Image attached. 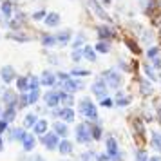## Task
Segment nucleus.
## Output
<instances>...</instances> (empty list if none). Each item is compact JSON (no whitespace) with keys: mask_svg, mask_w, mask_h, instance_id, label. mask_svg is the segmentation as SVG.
I'll use <instances>...</instances> for the list:
<instances>
[{"mask_svg":"<svg viewBox=\"0 0 161 161\" xmlns=\"http://www.w3.org/2000/svg\"><path fill=\"white\" fill-rule=\"evenodd\" d=\"M102 78L105 80L107 87L112 89V91L121 89L123 83H125V76H123L121 71H118V67H109V69H105V71L102 73Z\"/></svg>","mask_w":161,"mask_h":161,"instance_id":"1","label":"nucleus"},{"mask_svg":"<svg viewBox=\"0 0 161 161\" xmlns=\"http://www.w3.org/2000/svg\"><path fill=\"white\" fill-rule=\"evenodd\" d=\"M78 112L85 119H89V121H100L98 107H96V103H92V100L87 98V96H83L80 102H78Z\"/></svg>","mask_w":161,"mask_h":161,"instance_id":"2","label":"nucleus"},{"mask_svg":"<svg viewBox=\"0 0 161 161\" xmlns=\"http://www.w3.org/2000/svg\"><path fill=\"white\" fill-rule=\"evenodd\" d=\"M130 129H132V136H134V141L141 145L145 141V134H147V125L145 119L139 116H130Z\"/></svg>","mask_w":161,"mask_h":161,"instance_id":"3","label":"nucleus"},{"mask_svg":"<svg viewBox=\"0 0 161 161\" xmlns=\"http://www.w3.org/2000/svg\"><path fill=\"white\" fill-rule=\"evenodd\" d=\"M139 9L145 16L156 20V16H161V0H139Z\"/></svg>","mask_w":161,"mask_h":161,"instance_id":"4","label":"nucleus"},{"mask_svg":"<svg viewBox=\"0 0 161 161\" xmlns=\"http://www.w3.org/2000/svg\"><path fill=\"white\" fill-rule=\"evenodd\" d=\"M74 138L76 141L80 143V145H91L94 139H92V134H91V125L89 121H81V123L76 125V129H74Z\"/></svg>","mask_w":161,"mask_h":161,"instance_id":"5","label":"nucleus"},{"mask_svg":"<svg viewBox=\"0 0 161 161\" xmlns=\"http://www.w3.org/2000/svg\"><path fill=\"white\" fill-rule=\"evenodd\" d=\"M83 2H85V6L94 13L96 18L103 20L105 24H112V22H114V18H112L105 9H103V6H102V2H100V0H83Z\"/></svg>","mask_w":161,"mask_h":161,"instance_id":"6","label":"nucleus"},{"mask_svg":"<svg viewBox=\"0 0 161 161\" xmlns=\"http://www.w3.org/2000/svg\"><path fill=\"white\" fill-rule=\"evenodd\" d=\"M60 136L56 134V132H45L44 136H40V143H42V147H44L45 150H49V152H53V150H58V145H60Z\"/></svg>","mask_w":161,"mask_h":161,"instance_id":"7","label":"nucleus"},{"mask_svg":"<svg viewBox=\"0 0 161 161\" xmlns=\"http://www.w3.org/2000/svg\"><path fill=\"white\" fill-rule=\"evenodd\" d=\"M96 36H98V40L112 42V40L118 36V31H116V27L110 25V24H100V25H96Z\"/></svg>","mask_w":161,"mask_h":161,"instance_id":"8","label":"nucleus"},{"mask_svg":"<svg viewBox=\"0 0 161 161\" xmlns=\"http://www.w3.org/2000/svg\"><path fill=\"white\" fill-rule=\"evenodd\" d=\"M51 114L53 118L56 119V118H60L62 121H65V123H73L74 119H76V112H74L71 107H56V109H51Z\"/></svg>","mask_w":161,"mask_h":161,"instance_id":"9","label":"nucleus"},{"mask_svg":"<svg viewBox=\"0 0 161 161\" xmlns=\"http://www.w3.org/2000/svg\"><path fill=\"white\" fill-rule=\"evenodd\" d=\"M91 92H92L98 100L109 96V87H107V83H105V80H103L102 76H98V78L91 83Z\"/></svg>","mask_w":161,"mask_h":161,"instance_id":"10","label":"nucleus"},{"mask_svg":"<svg viewBox=\"0 0 161 161\" xmlns=\"http://www.w3.org/2000/svg\"><path fill=\"white\" fill-rule=\"evenodd\" d=\"M0 102L4 103L6 107H15L16 109V103H18V94H16L13 89L6 87L2 91V94H0Z\"/></svg>","mask_w":161,"mask_h":161,"instance_id":"11","label":"nucleus"},{"mask_svg":"<svg viewBox=\"0 0 161 161\" xmlns=\"http://www.w3.org/2000/svg\"><path fill=\"white\" fill-rule=\"evenodd\" d=\"M62 100H60V92L56 89H53V91H47L44 94V105L45 107H49V109H56Z\"/></svg>","mask_w":161,"mask_h":161,"instance_id":"12","label":"nucleus"},{"mask_svg":"<svg viewBox=\"0 0 161 161\" xmlns=\"http://www.w3.org/2000/svg\"><path fill=\"white\" fill-rule=\"evenodd\" d=\"M16 69L13 65H2L0 67V80L4 81L6 85L13 83V80H16Z\"/></svg>","mask_w":161,"mask_h":161,"instance_id":"13","label":"nucleus"},{"mask_svg":"<svg viewBox=\"0 0 161 161\" xmlns=\"http://www.w3.org/2000/svg\"><path fill=\"white\" fill-rule=\"evenodd\" d=\"M6 38H8V40H13V42H16V44H27V42L33 40V36H29L24 29H20V31H8V33H6Z\"/></svg>","mask_w":161,"mask_h":161,"instance_id":"14","label":"nucleus"},{"mask_svg":"<svg viewBox=\"0 0 161 161\" xmlns=\"http://www.w3.org/2000/svg\"><path fill=\"white\" fill-rule=\"evenodd\" d=\"M73 36H74V33H73V29H69V27L56 31V40H58V47H65V45H69L71 42H73Z\"/></svg>","mask_w":161,"mask_h":161,"instance_id":"15","label":"nucleus"},{"mask_svg":"<svg viewBox=\"0 0 161 161\" xmlns=\"http://www.w3.org/2000/svg\"><path fill=\"white\" fill-rule=\"evenodd\" d=\"M38 78H40V85L42 87H54V83H56V74L53 73L51 69H44Z\"/></svg>","mask_w":161,"mask_h":161,"instance_id":"16","label":"nucleus"},{"mask_svg":"<svg viewBox=\"0 0 161 161\" xmlns=\"http://www.w3.org/2000/svg\"><path fill=\"white\" fill-rule=\"evenodd\" d=\"M130 103H132V96L130 94H125L123 91H119V89L114 92V105H116V107L123 109V107H129Z\"/></svg>","mask_w":161,"mask_h":161,"instance_id":"17","label":"nucleus"},{"mask_svg":"<svg viewBox=\"0 0 161 161\" xmlns=\"http://www.w3.org/2000/svg\"><path fill=\"white\" fill-rule=\"evenodd\" d=\"M119 150H121V148H119V143H118V139L114 138L112 134H109V136H107V139H105V152H107L110 158H112V156H116Z\"/></svg>","mask_w":161,"mask_h":161,"instance_id":"18","label":"nucleus"},{"mask_svg":"<svg viewBox=\"0 0 161 161\" xmlns=\"http://www.w3.org/2000/svg\"><path fill=\"white\" fill-rule=\"evenodd\" d=\"M123 44H125V47H127V49L132 53V54H134V56L143 54V47L138 44V40H134L132 36H125V38H123Z\"/></svg>","mask_w":161,"mask_h":161,"instance_id":"19","label":"nucleus"},{"mask_svg":"<svg viewBox=\"0 0 161 161\" xmlns=\"http://www.w3.org/2000/svg\"><path fill=\"white\" fill-rule=\"evenodd\" d=\"M139 81V94L143 96V98H148V96L154 94V85L150 80H147L145 76L143 78H138Z\"/></svg>","mask_w":161,"mask_h":161,"instance_id":"20","label":"nucleus"},{"mask_svg":"<svg viewBox=\"0 0 161 161\" xmlns=\"http://www.w3.org/2000/svg\"><path fill=\"white\" fill-rule=\"evenodd\" d=\"M0 15L4 18H13L15 15V6H13V0H2L0 2Z\"/></svg>","mask_w":161,"mask_h":161,"instance_id":"21","label":"nucleus"},{"mask_svg":"<svg viewBox=\"0 0 161 161\" xmlns=\"http://www.w3.org/2000/svg\"><path fill=\"white\" fill-rule=\"evenodd\" d=\"M8 132H9V141H20L22 143V139L27 134V129H24V127H11V129H8Z\"/></svg>","mask_w":161,"mask_h":161,"instance_id":"22","label":"nucleus"},{"mask_svg":"<svg viewBox=\"0 0 161 161\" xmlns=\"http://www.w3.org/2000/svg\"><path fill=\"white\" fill-rule=\"evenodd\" d=\"M35 147H36V136L33 132H27L25 138L22 139V150L24 152H33Z\"/></svg>","mask_w":161,"mask_h":161,"instance_id":"23","label":"nucleus"},{"mask_svg":"<svg viewBox=\"0 0 161 161\" xmlns=\"http://www.w3.org/2000/svg\"><path fill=\"white\" fill-rule=\"evenodd\" d=\"M53 130L58 134L60 138H67L69 136V125L65 121H62V119H54V123H53Z\"/></svg>","mask_w":161,"mask_h":161,"instance_id":"24","label":"nucleus"},{"mask_svg":"<svg viewBox=\"0 0 161 161\" xmlns=\"http://www.w3.org/2000/svg\"><path fill=\"white\" fill-rule=\"evenodd\" d=\"M47 130H49V121L45 118H38V121L33 127V134L35 136H44Z\"/></svg>","mask_w":161,"mask_h":161,"instance_id":"25","label":"nucleus"},{"mask_svg":"<svg viewBox=\"0 0 161 161\" xmlns=\"http://www.w3.org/2000/svg\"><path fill=\"white\" fill-rule=\"evenodd\" d=\"M40 44L47 47V49H53V47H56L58 45V40H56V35H51V33H44L42 36H40Z\"/></svg>","mask_w":161,"mask_h":161,"instance_id":"26","label":"nucleus"},{"mask_svg":"<svg viewBox=\"0 0 161 161\" xmlns=\"http://www.w3.org/2000/svg\"><path fill=\"white\" fill-rule=\"evenodd\" d=\"M141 69H143V74H145L147 80L150 81H159V74H158V71L154 69L150 64H141Z\"/></svg>","mask_w":161,"mask_h":161,"instance_id":"27","label":"nucleus"},{"mask_svg":"<svg viewBox=\"0 0 161 161\" xmlns=\"http://www.w3.org/2000/svg\"><path fill=\"white\" fill-rule=\"evenodd\" d=\"M74 150V145H73V141L71 139H67L64 138L62 141H60V145H58V152L62 154V156H71Z\"/></svg>","mask_w":161,"mask_h":161,"instance_id":"28","label":"nucleus"},{"mask_svg":"<svg viewBox=\"0 0 161 161\" xmlns=\"http://www.w3.org/2000/svg\"><path fill=\"white\" fill-rule=\"evenodd\" d=\"M89 121V119H87ZM89 125H91V134H92V139L94 141H100V139L103 138V127L100 121H89Z\"/></svg>","mask_w":161,"mask_h":161,"instance_id":"29","label":"nucleus"},{"mask_svg":"<svg viewBox=\"0 0 161 161\" xmlns=\"http://www.w3.org/2000/svg\"><path fill=\"white\" fill-rule=\"evenodd\" d=\"M60 22H62V18H60V13H56V11L47 13V16H45V20H44V24L47 27H58Z\"/></svg>","mask_w":161,"mask_h":161,"instance_id":"30","label":"nucleus"},{"mask_svg":"<svg viewBox=\"0 0 161 161\" xmlns=\"http://www.w3.org/2000/svg\"><path fill=\"white\" fill-rule=\"evenodd\" d=\"M94 51L100 53V54H109L112 51V42H107V40H98L94 44Z\"/></svg>","mask_w":161,"mask_h":161,"instance_id":"31","label":"nucleus"},{"mask_svg":"<svg viewBox=\"0 0 161 161\" xmlns=\"http://www.w3.org/2000/svg\"><path fill=\"white\" fill-rule=\"evenodd\" d=\"M16 91L18 92H29V74H24L16 78Z\"/></svg>","mask_w":161,"mask_h":161,"instance_id":"32","label":"nucleus"},{"mask_svg":"<svg viewBox=\"0 0 161 161\" xmlns=\"http://www.w3.org/2000/svg\"><path fill=\"white\" fill-rule=\"evenodd\" d=\"M81 49H83V60H87V62H91V64L98 62V53L94 51L92 45H83Z\"/></svg>","mask_w":161,"mask_h":161,"instance_id":"33","label":"nucleus"},{"mask_svg":"<svg viewBox=\"0 0 161 161\" xmlns=\"http://www.w3.org/2000/svg\"><path fill=\"white\" fill-rule=\"evenodd\" d=\"M60 92V100L64 103V107H73L74 105V94L73 92H67V91H62V89H56Z\"/></svg>","mask_w":161,"mask_h":161,"instance_id":"34","label":"nucleus"},{"mask_svg":"<svg viewBox=\"0 0 161 161\" xmlns=\"http://www.w3.org/2000/svg\"><path fill=\"white\" fill-rule=\"evenodd\" d=\"M16 110H18V109H15V107H4L0 118H2V119H6L8 123H13V121L16 119Z\"/></svg>","mask_w":161,"mask_h":161,"instance_id":"35","label":"nucleus"},{"mask_svg":"<svg viewBox=\"0 0 161 161\" xmlns=\"http://www.w3.org/2000/svg\"><path fill=\"white\" fill-rule=\"evenodd\" d=\"M150 147L158 154H161V132H158V130L150 132Z\"/></svg>","mask_w":161,"mask_h":161,"instance_id":"36","label":"nucleus"},{"mask_svg":"<svg viewBox=\"0 0 161 161\" xmlns=\"http://www.w3.org/2000/svg\"><path fill=\"white\" fill-rule=\"evenodd\" d=\"M36 121H38V114H36V112H27V114L24 116L22 127H24V129H33Z\"/></svg>","mask_w":161,"mask_h":161,"instance_id":"37","label":"nucleus"},{"mask_svg":"<svg viewBox=\"0 0 161 161\" xmlns=\"http://www.w3.org/2000/svg\"><path fill=\"white\" fill-rule=\"evenodd\" d=\"M85 42H87V35L85 33H78L74 42H71V49H81L85 45Z\"/></svg>","mask_w":161,"mask_h":161,"instance_id":"38","label":"nucleus"},{"mask_svg":"<svg viewBox=\"0 0 161 161\" xmlns=\"http://www.w3.org/2000/svg\"><path fill=\"white\" fill-rule=\"evenodd\" d=\"M91 69H81V67H74V69H71V76L73 78H87V76H91Z\"/></svg>","mask_w":161,"mask_h":161,"instance_id":"39","label":"nucleus"},{"mask_svg":"<svg viewBox=\"0 0 161 161\" xmlns=\"http://www.w3.org/2000/svg\"><path fill=\"white\" fill-rule=\"evenodd\" d=\"M96 159V152L92 148H87L80 154V161H94Z\"/></svg>","mask_w":161,"mask_h":161,"instance_id":"40","label":"nucleus"},{"mask_svg":"<svg viewBox=\"0 0 161 161\" xmlns=\"http://www.w3.org/2000/svg\"><path fill=\"white\" fill-rule=\"evenodd\" d=\"M38 100H40V89L29 91V92H27V102H29V105H36Z\"/></svg>","mask_w":161,"mask_h":161,"instance_id":"41","label":"nucleus"},{"mask_svg":"<svg viewBox=\"0 0 161 161\" xmlns=\"http://www.w3.org/2000/svg\"><path fill=\"white\" fill-rule=\"evenodd\" d=\"M139 36H141V40H143V44H152V40H154V31H152V29H143V33H141Z\"/></svg>","mask_w":161,"mask_h":161,"instance_id":"42","label":"nucleus"},{"mask_svg":"<svg viewBox=\"0 0 161 161\" xmlns=\"http://www.w3.org/2000/svg\"><path fill=\"white\" fill-rule=\"evenodd\" d=\"M45 16H47V11H45V9H38V11H35V13L31 15V20H35V22H44Z\"/></svg>","mask_w":161,"mask_h":161,"instance_id":"43","label":"nucleus"},{"mask_svg":"<svg viewBox=\"0 0 161 161\" xmlns=\"http://www.w3.org/2000/svg\"><path fill=\"white\" fill-rule=\"evenodd\" d=\"M29 105V102H27V92H20L18 94V103H16V109H25Z\"/></svg>","mask_w":161,"mask_h":161,"instance_id":"44","label":"nucleus"},{"mask_svg":"<svg viewBox=\"0 0 161 161\" xmlns=\"http://www.w3.org/2000/svg\"><path fill=\"white\" fill-rule=\"evenodd\" d=\"M148 154H147L145 148H138L136 152H134V161H148Z\"/></svg>","mask_w":161,"mask_h":161,"instance_id":"45","label":"nucleus"},{"mask_svg":"<svg viewBox=\"0 0 161 161\" xmlns=\"http://www.w3.org/2000/svg\"><path fill=\"white\" fill-rule=\"evenodd\" d=\"M145 54H147V58L148 60L156 58V56H159V47H158V45H150V47L145 51Z\"/></svg>","mask_w":161,"mask_h":161,"instance_id":"46","label":"nucleus"},{"mask_svg":"<svg viewBox=\"0 0 161 161\" xmlns=\"http://www.w3.org/2000/svg\"><path fill=\"white\" fill-rule=\"evenodd\" d=\"M71 60H73L74 64H80L81 60H83V49H73V53H71Z\"/></svg>","mask_w":161,"mask_h":161,"instance_id":"47","label":"nucleus"},{"mask_svg":"<svg viewBox=\"0 0 161 161\" xmlns=\"http://www.w3.org/2000/svg\"><path fill=\"white\" fill-rule=\"evenodd\" d=\"M40 89V78L35 74H29V91H36Z\"/></svg>","mask_w":161,"mask_h":161,"instance_id":"48","label":"nucleus"},{"mask_svg":"<svg viewBox=\"0 0 161 161\" xmlns=\"http://www.w3.org/2000/svg\"><path fill=\"white\" fill-rule=\"evenodd\" d=\"M100 107H103V109H110V107H114V98H102L100 100Z\"/></svg>","mask_w":161,"mask_h":161,"instance_id":"49","label":"nucleus"},{"mask_svg":"<svg viewBox=\"0 0 161 161\" xmlns=\"http://www.w3.org/2000/svg\"><path fill=\"white\" fill-rule=\"evenodd\" d=\"M116 65H118V69H121V73H129V62H125L123 58H118Z\"/></svg>","mask_w":161,"mask_h":161,"instance_id":"50","label":"nucleus"},{"mask_svg":"<svg viewBox=\"0 0 161 161\" xmlns=\"http://www.w3.org/2000/svg\"><path fill=\"white\" fill-rule=\"evenodd\" d=\"M13 16H15L18 22H22L24 25H25V24H27V20H29V16H25V13H24V11H16Z\"/></svg>","mask_w":161,"mask_h":161,"instance_id":"51","label":"nucleus"},{"mask_svg":"<svg viewBox=\"0 0 161 161\" xmlns=\"http://www.w3.org/2000/svg\"><path fill=\"white\" fill-rule=\"evenodd\" d=\"M56 74V81H65L71 78V73H65V71H58V73H54Z\"/></svg>","mask_w":161,"mask_h":161,"instance_id":"52","label":"nucleus"},{"mask_svg":"<svg viewBox=\"0 0 161 161\" xmlns=\"http://www.w3.org/2000/svg\"><path fill=\"white\" fill-rule=\"evenodd\" d=\"M150 65H152L156 71H159V69H161V58H159V56L152 58V60H150Z\"/></svg>","mask_w":161,"mask_h":161,"instance_id":"53","label":"nucleus"},{"mask_svg":"<svg viewBox=\"0 0 161 161\" xmlns=\"http://www.w3.org/2000/svg\"><path fill=\"white\" fill-rule=\"evenodd\" d=\"M154 109H156V118H158V123L161 125V102H156Z\"/></svg>","mask_w":161,"mask_h":161,"instance_id":"54","label":"nucleus"},{"mask_svg":"<svg viewBox=\"0 0 161 161\" xmlns=\"http://www.w3.org/2000/svg\"><path fill=\"white\" fill-rule=\"evenodd\" d=\"M94 161H110V156L107 152H102V154H96V159Z\"/></svg>","mask_w":161,"mask_h":161,"instance_id":"55","label":"nucleus"},{"mask_svg":"<svg viewBox=\"0 0 161 161\" xmlns=\"http://www.w3.org/2000/svg\"><path fill=\"white\" fill-rule=\"evenodd\" d=\"M8 129H9V123L6 121V119H2V118H0V136L8 130Z\"/></svg>","mask_w":161,"mask_h":161,"instance_id":"56","label":"nucleus"},{"mask_svg":"<svg viewBox=\"0 0 161 161\" xmlns=\"http://www.w3.org/2000/svg\"><path fill=\"white\" fill-rule=\"evenodd\" d=\"M110 161H125V152H123V150H119L116 156H112V158H110Z\"/></svg>","mask_w":161,"mask_h":161,"instance_id":"57","label":"nucleus"},{"mask_svg":"<svg viewBox=\"0 0 161 161\" xmlns=\"http://www.w3.org/2000/svg\"><path fill=\"white\" fill-rule=\"evenodd\" d=\"M49 64H51V65H58V64H60L58 56H54V54H51V56H49Z\"/></svg>","mask_w":161,"mask_h":161,"instance_id":"58","label":"nucleus"},{"mask_svg":"<svg viewBox=\"0 0 161 161\" xmlns=\"http://www.w3.org/2000/svg\"><path fill=\"white\" fill-rule=\"evenodd\" d=\"M29 161H47V159H45V158H42L40 154H36V156H33V158H31Z\"/></svg>","mask_w":161,"mask_h":161,"instance_id":"59","label":"nucleus"},{"mask_svg":"<svg viewBox=\"0 0 161 161\" xmlns=\"http://www.w3.org/2000/svg\"><path fill=\"white\" fill-rule=\"evenodd\" d=\"M148 161H161V154H156V156H150Z\"/></svg>","mask_w":161,"mask_h":161,"instance_id":"60","label":"nucleus"},{"mask_svg":"<svg viewBox=\"0 0 161 161\" xmlns=\"http://www.w3.org/2000/svg\"><path fill=\"white\" fill-rule=\"evenodd\" d=\"M100 2H102V6H103V8H109L110 4H112V0H100Z\"/></svg>","mask_w":161,"mask_h":161,"instance_id":"61","label":"nucleus"},{"mask_svg":"<svg viewBox=\"0 0 161 161\" xmlns=\"http://www.w3.org/2000/svg\"><path fill=\"white\" fill-rule=\"evenodd\" d=\"M4 150V139H2V136H0V152Z\"/></svg>","mask_w":161,"mask_h":161,"instance_id":"62","label":"nucleus"},{"mask_svg":"<svg viewBox=\"0 0 161 161\" xmlns=\"http://www.w3.org/2000/svg\"><path fill=\"white\" fill-rule=\"evenodd\" d=\"M2 110H4V109H2V105H0V114H2Z\"/></svg>","mask_w":161,"mask_h":161,"instance_id":"63","label":"nucleus"},{"mask_svg":"<svg viewBox=\"0 0 161 161\" xmlns=\"http://www.w3.org/2000/svg\"><path fill=\"white\" fill-rule=\"evenodd\" d=\"M0 2H2V0H0Z\"/></svg>","mask_w":161,"mask_h":161,"instance_id":"64","label":"nucleus"}]
</instances>
